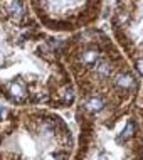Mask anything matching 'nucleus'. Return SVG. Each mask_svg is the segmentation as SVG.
<instances>
[{
	"instance_id": "obj_2",
	"label": "nucleus",
	"mask_w": 143,
	"mask_h": 160,
	"mask_svg": "<svg viewBox=\"0 0 143 160\" xmlns=\"http://www.w3.org/2000/svg\"><path fill=\"white\" fill-rule=\"evenodd\" d=\"M59 54L74 84L77 115L98 116L136 106L140 76L101 27L71 32L59 41Z\"/></svg>"
},
{
	"instance_id": "obj_3",
	"label": "nucleus",
	"mask_w": 143,
	"mask_h": 160,
	"mask_svg": "<svg viewBox=\"0 0 143 160\" xmlns=\"http://www.w3.org/2000/svg\"><path fill=\"white\" fill-rule=\"evenodd\" d=\"M69 125L42 106H15L0 120V160H69Z\"/></svg>"
},
{
	"instance_id": "obj_7",
	"label": "nucleus",
	"mask_w": 143,
	"mask_h": 160,
	"mask_svg": "<svg viewBox=\"0 0 143 160\" xmlns=\"http://www.w3.org/2000/svg\"><path fill=\"white\" fill-rule=\"evenodd\" d=\"M138 111H140V120H141V125H143V94H141V105L138 108Z\"/></svg>"
},
{
	"instance_id": "obj_5",
	"label": "nucleus",
	"mask_w": 143,
	"mask_h": 160,
	"mask_svg": "<svg viewBox=\"0 0 143 160\" xmlns=\"http://www.w3.org/2000/svg\"><path fill=\"white\" fill-rule=\"evenodd\" d=\"M111 36L143 79V0H108Z\"/></svg>"
},
{
	"instance_id": "obj_6",
	"label": "nucleus",
	"mask_w": 143,
	"mask_h": 160,
	"mask_svg": "<svg viewBox=\"0 0 143 160\" xmlns=\"http://www.w3.org/2000/svg\"><path fill=\"white\" fill-rule=\"evenodd\" d=\"M42 27L56 34H71L98 22L105 0H29Z\"/></svg>"
},
{
	"instance_id": "obj_4",
	"label": "nucleus",
	"mask_w": 143,
	"mask_h": 160,
	"mask_svg": "<svg viewBox=\"0 0 143 160\" xmlns=\"http://www.w3.org/2000/svg\"><path fill=\"white\" fill-rule=\"evenodd\" d=\"M136 106L98 116L76 115L79 145L74 160H143V132Z\"/></svg>"
},
{
	"instance_id": "obj_1",
	"label": "nucleus",
	"mask_w": 143,
	"mask_h": 160,
	"mask_svg": "<svg viewBox=\"0 0 143 160\" xmlns=\"http://www.w3.org/2000/svg\"><path fill=\"white\" fill-rule=\"evenodd\" d=\"M0 94L14 106L64 110L76 103L59 41L42 27L29 0H0Z\"/></svg>"
}]
</instances>
